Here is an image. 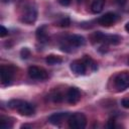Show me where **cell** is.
Listing matches in <instances>:
<instances>
[{"instance_id":"1","label":"cell","mask_w":129,"mask_h":129,"mask_svg":"<svg viewBox=\"0 0 129 129\" xmlns=\"http://www.w3.org/2000/svg\"><path fill=\"white\" fill-rule=\"evenodd\" d=\"M8 107L13 110H17L18 113L22 116H31L35 112V107L23 100L13 99L8 102Z\"/></svg>"},{"instance_id":"2","label":"cell","mask_w":129,"mask_h":129,"mask_svg":"<svg viewBox=\"0 0 129 129\" xmlns=\"http://www.w3.org/2000/svg\"><path fill=\"white\" fill-rule=\"evenodd\" d=\"M69 126L74 129H84L87 125V117L80 112L71 114L69 119Z\"/></svg>"},{"instance_id":"3","label":"cell","mask_w":129,"mask_h":129,"mask_svg":"<svg viewBox=\"0 0 129 129\" xmlns=\"http://www.w3.org/2000/svg\"><path fill=\"white\" fill-rule=\"evenodd\" d=\"M16 69L13 66H2L0 69V76H1V83L2 85H9L13 76L15 74Z\"/></svg>"},{"instance_id":"4","label":"cell","mask_w":129,"mask_h":129,"mask_svg":"<svg viewBox=\"0 0 129 129\" xmlns=\"http://www.w3.org/2000/svg\"><path fill=\"white\" fill-rule=\"evenodd\" d=\"M114 83H115V88L119 92L125 91L126 89L129 88V73L123 72L118 74L115 78Z\"/></svg>"},{"instance_id":"5","label":"cell","mask_w":129,"mask_h":129,"mask_svg":"<svg viewBox=\"0 0 129 129\" xmlns=\"http://www.w3.org/2000/svg\"><path fill=\"white\" fill-rule=\"evenodd\" d=\"M28 76L33 79V80H38V81H43L45 79H47V73L45 70L35 67V66H31L28 68Z\"/></svg>"},{"instance_id":"6","label":"cell","mask_w":129,"mask_h":129,"mask_svg":"<svg viewBox=\"0 0 129 129\" xmlns=\"http://www.w3.org/2000/svg\"><path fill=\"white\" fill-rule=\"evenodd\" d=\"M37 18V10L33 6L27 7V9L24 11V13L21 16V21L27 24L33 23Z\"/></svg>"},{"instance_id":"7","label":"cell","mask_w":129,"mask_h":129,"mask_svg":"<svg viewBox=\"0 0 129 129\" xmlns=\"http://www.w3.org/2000/svg\"><path fill=\"white\" fill-rule=\"evenodd\" d=\"M118 16L114 12H107L98 19V23L102 26H111L117 21Z\"/></svg>"},{"instance_id":"8","label":"cell","mask_w":129,"mask_h":129,"mask_svg":"<svg viewBox=\"0 0 129 129\" xmlns=\"http://www.w3.org/2000/svg\"><path fill=\"white\" fill-rule=\"evenodd\" d=\"M71 113L69 112H58V113H53L48 117V122L52 125H59L61 124L64 120H68L70 117Z\"/></svg>"},{"instance_id":"9","label":"cell","mask_w":129,"mask_h":129,"mask_svg":"<svg viewBox=\"0 0 129 129\" xmlns=\"http://www.w3.org/2000/svg\"><path fill=\"white\" fill-rule=\"evenodd\" d=\"M70 69L76 75H85V73L87 71V66L84 62V60L76 59V60H74V61L71 62Z\"/></svg>"},{"instance_id":"10","label":"cell","mask_w":129,"mask_h":129,"mask_svg":"<svg viewBox=\"0 0 129 129\" xmlns=\"http://www.w3.org/2000/svg\"><path fill=\"white\" fill-rule=\"evenodd\" d=\"M66 98H67V101L70 104H76L81 99V92H80V90L78 88L72 87L67 92V97Z\"/></svg>"},{"instance_id":"11","label":"cell","mask_w":129,"mask_h":129,"mask_svg":"<svg viewBox=\"0 0 129 129\" xmlns=\"http://www.w3.org/2000/svg\"><path fill=\"white\" fill-rule=\"evenodd\" d=\"M122 40V37L117 35V34H102V37H101V42H104V43H109V44H113V45H116V44H119Z\"/></svg>"},{"instance_id":"12","label":"cell","mask_w":129,"mask_h":129,"mask_svg":"<svg viewBox=\"0 0 129 129\" xmlns=\"http://www.w3.org/2000/svg\"><path fill=\"white\" fill-rule=\"evenodd\" d=\"M66 40L73 47L74 46H81V45H84L85 44V38L82 35H78V34L69 35Z\"/></svg>"},{"instance_id":"13","label":"cell","mask_w":129,"mask_h":129,"mask_svg":"<svg viewBox=\"0 0 129 129\" xmlns=\"http://www.w3.org/2000/svg\"><path fill=\"white\" fill-rule=\"evenodd\" d=\"M36 38L38 39L39 42H47L48 40V36L46 33V27L45 26H41L36 30Z\"/></svg>"},{"instance_id":"14","label":"cell","mask_w":129,"mask_h":129,"mask_svg":"<svg viewBox=\"0 0 129 129\" xmlns=\"http://www.w3.org/2000/svg\"><path fill=\"white\" fill-rule=\"evenodd\" d=\"M104 5H105V0H93L91 5V10L95 14L100 13L103 10Z\"/></svg>"},{"instance_id":"15","label":"cell","mask_w":129,"mask_h":129,"mask_svg":"<svg viewBox=\"0 0 129 129\" xmlns=\"http://www.w3.org/2000/svg\"><path fill=\"white\" fill-rule=\"evenodd\" d=\"M45 61L47 64H50V66H54V64H59L61 61H62V58L58 55H53V54H50L48 56H46L45 58Z\"/></svg>"},{"instance_id":"16","label":"cell","mask_w":129,"mask_h":129,"mask_svg":"<svg viewBox=\"0 0 129 129\" xmlns=\"http://www.w3.org/2000/svg\"><path fill=\"white\" fill-rule=\"evenodd\" d=\"M0 127L2 129H9L12 127V121H9V118L7 117H1L0 118Z\"/></svg>"},{"instance_id":"17","label":"cell","mask_w":129,"mask_h":129,"mask_svg":"<svg viewBox=\"0 0 129 129\" xmlns=\"http://www.w3.org/2000/svg\"><path fill=\"white\" fill-rule=\"evenodd\" d=\"M30 54H31V51H30V49H29L28 47H23V48L20 50V55H21V57H22L23 59L28 58V57L30 56Z\"/></svg>"},{"instance_id":"18","label":"cell","mask_w":129,"mask_h":129,"mask_svg":"<svg viewBox=\"0 0 129 129\" xmlns=\"http://www.w3.org/2000/svg\"><path fill=\"white\" fill-rule=\"evenodd\" d=\"M58 25L59 26H69L70 25V19L68 18V17H66V18H62L59 22H58Z\"/></svg>"},{"instance_id":"19","label":"cell","mask_w":129,"mask_h":129,"mask_svg":"<svg viewBox=\"0 0 129 129\" xmlns=\"http://www.w3.org/2000/svg\"><path fill=\"white\" fill-rule=\"evenodd\" d=\"M51 98H52L53 102H60V101L62 100V96H61V94H59V93H55Z\"/></svg>"},{"instance_id":"20","label":"cell","mask_w":129,"mask_h":129,"mask_svg":"<svg viewBox=\"0 0 129 129\" xmlns=\"http://www.w3.org/2000/svg\"><path fill=\"white\" fill-rule=\"evenodd\" d=\"M0 29H1V31H0V36H1V37H4V36H6V35L8 34V29L5 28L3 25L0 26Z\"/></svg>"},{"instance_id":"21","label":"cell","mask_w":129,"mask_h":129,"mask_svg":"<svg viewBox=\"0 0 129 129\" xmlns=\"http://www.w3.org/2000/svg\"><path fill=\"white\" fill-rule=\"evenodd\" d=\"M121 105H122L124 108L129 109V98H124V99H122Z\"/></svg>"},{"instance_id":"22","label":"cell","mask_w":129,"mask_h":129,"mask_svg":"<svg viewBox=\"0 0 129 129\" xmlns=\"http://www.w3.org/2000/svg\"><path fill=\"white\" fill-rule=\"evenodd\" d=\"M57 2L61 5V6H69L72 2V0H57Z\"/></svg>"},{"instance_id":"23","label":"cell","mask_w":129,"mask_h":129,"mask_svg":"<svg viewBox=\"0 0 129 129\" xmlns=\"http://www.w3.org/2000/svg\"><path fill=\"white\" fill-rule=\"evenodd\" d=\"M107 127L108 128H114L115 127V120L114 119H109L108 122H107Z\"/></svg>"},{"instance_id":"24","label":"cell","mask_w":129,"mask_h":129,"mask_svg":"<svg viewBox=\"0 0 129 129\" xmlns=\"http://www.w3.org/2000/svg\"><path fill=\"white\" fill-rule=\"evenodd\" d=\"M116 2H117L119 5H124V4L127 2V0H116Z\"/></svg>"},{"instance_id":"25","label":"cell","mask_w":129,"mask_h":129,"mask_svg":"<svg viewBox=\"0 0 129 129\" xmlns=\"http://www.w3.org/2000/svg\"><path fill=\"white\" fill-rule=\"evenodd\" d=\"M125 30H126V31L129 33V21H128V22L125 24Z\"/></svg>"},{"instance_id":"26","label":"cell","mask_w":129,"mask_h":129,"mask_svg":"<svg viewBox=\"0 0 129 129\" xmlns=\"http://www.w3.org/2000/svg\"><path fill=\"white\" fill-rule=\"evenodd\" d=\"M11 0H2V2H4V3H8V2H10Z\"/></svg>"},{"instance_id":"27","label":"cell","mask_w":129,"mask_h":129,"mask_svg":"<svg viewBox=\"0 0 129 129\" xmlns=\"http://www.w3.org/2000/svg\"><path fill=\"white\" fill-rule=\"evenodd\" d=\"M77 1H78V2H79V3H80V2H82V1H83V0H77Z\"/></svg>"},{"instance_id":"28","label":"cell","mask_w":129,"mask_h":129,"mask_svg":"<svg viewBox=\"0 0 129 129\" xmlns=\"http://www.w3.org/2000/svg\"><path fill=\"white\" fill-rule=\"evenodd\" d=\"M127 62H128V64H129V57H128V59H127Z\"/></svg>"}]
</instances>
